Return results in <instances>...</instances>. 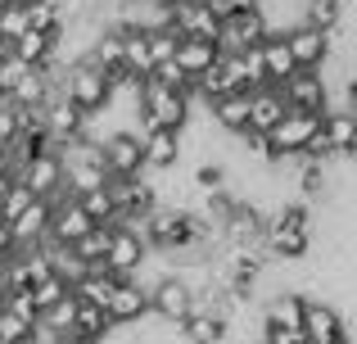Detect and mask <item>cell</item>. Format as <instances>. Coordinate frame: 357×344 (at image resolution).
Here are the masks:
<instances>
[{"label":"cell","instance_id":"cell-30","mask_svg":"<svg viewBox=\"0 0 357 344\" xmlns=\"http://www.w3.org/2000/svg\"><path fill=\"white\" fill-rule=\"evenodd\" d=\"M222 181H227V168H218V163H204L199 172H195V186H199L204 195H213V190H222Z\"/></svg>","mask_w":357,"mask_h":344},{"label":"cell","instance_id":"cell-24","mask_svg":"<svg viewBox=\"0 0 357 344\" xmlns=\"http://www.w3.org/2000/svg\"><path fill=\"white\" fill-rule=\"evenodd\" d=\"M109 331H114V327H109L105 313L91 308V304H77V313H73V336H77V340H91V344H100V340L109 336Z\"/></svg>","mask_w":357,"mask_h":344},{"label":"cell","instance_id":"cell-27","mask_svg":"<svg viewBox=\"0 0 357 344\" xmlns=\"http://www.w3.org/2000/svg\"><path fill=\"white\" fill-rule=\"evenodd\" d=\"M145 45H149V63H172V54H176V36L167 32V27H149L145 32Z\"/></svg>","mask_w":357,"mask_h":344},{"label":"cell","instance_id":"cell-16","mask_svg":"<svg viewBox=\"0 0 357 344\" xmlns=\"http://www.w3.org/2000/svg\"><path fill=\"white\" fill-rule=\"evenodd\" d=\"M321 141L331 145L335 159H353V145H357V123H353V109H331L321 118Z\"/></svg>","mask_w":357,"mask_h":344},{"label":"cell","instance_id":"cell-14","mask_svg":"<svg viewBox=\"0 0 357 344\" xmlns=\"http://www.w3.org/2000/svg\"><path fill=\"white\" fill-rule=\"evenodd\" d=\"M262 245H267V254L280 258V263H298V258H307V249H312V236L298 231V227L267 222V227H262Z\"/></svg>","mask_w":357,"mask_h":344},{"label":"cell","instance_id":"cell-13","mask_svg":"<svg viewBox=\"0 0 357 344\" xmlns=\"http://www.w3.org/2000/svg\"><path fill=\"white\" fill-rule=\"evenodd\" d=\"M105 317H109V327H114V331L136 327L140 317H149V290H140L136 281H118L114 299L105 304Z\"/></svg>","mask_w":357,"mask_h":344},{"label":"cell","instance_id":"cell-33","mask_svg":"<svg viewBox=\"0 0 357 344\" xmlns=\"http://www.w3.org/2000/svg\"><path fill=\"white\" fill-rule=\"evenodd\" d=\"M14 254H18V249H14V240H9V227L0 222V267H5V263H9Z\"/></svg>","mask_w":357,"mask_h":344},{"label":"cell","instance_id":"cell-34","mask_svg":"<svg viewBox=\"0 0 357 344\" xmlns=\"http://www.w3.org/2000/svg\"><path fill=\"white\" fill-rule=\"evenodd\" d=\"M23 5H63V0H23Z\"/></svg>","mask_w":357,"mask_h":344},{"label":"cell","instance_id":"cell-26","mask_svg":"<svg viewBox=\"0 0 357 344\" xmlns=\"http://www.w3.org/2000/svg\"><path fill=\"white\" fill-rule=\"evenodd\" d=\"M27 294H32V308H36V317H41L45 308H54L59 299H68V294H73V285L63 281L59 272H50V276H41V281H36Z\"/></svg>","mask_w":357,"mask_h":344},{"label":"cell","instance_id":"cell-8","mask_svg":"<svg viewBox=\"0 0 357 344\" xmlns=\"http://www.w3.org/2000/svg\"><path fill=\"white\" fill-rule=\"evenodd\" d=\"M340 36V32H335ZM335 36H326V32H312V27H289L285 32V45H289V59H294V68L298 73H326V63H331V54H335Z\"/></svg>","mask_w":357,"mask_h":344},{"label":"cell","instance_id":"cell-3","mask_svg":"<svg viewBox=\"0 0 357 344\" xmlns=\"http://www.w3.org/2000/svg\"><path fill=\"white\" fill-rule=\"evenodd\" d=\"M276 91L289 114H317V118L331 114V82H326V73H294Z\"/></svg>","mask_w":357,"mask_h":344},{"label":"cell","instance_id":"cell-35","mask_svg":"<svg viewBox=\"0 0 357 344\" xmlns=\"http://www.w3.org/2000/svg\"><path fill=\"white\" fill-rule=\"evenodd\" d=\"M9 5H14V0H0V14H5V9H9Z\"/></svg>","mask_w":357,"mask_h":344},{"label":"cell","instance_id":"cell-7","mask_svg":"<svg viewBox=\"0 0 357 344\" xmlns=\"http://www.w3.org/2000/svg\"><path fill=\"white\" fill-rule=\"evenodd\" d=\"M149 313H154V317H163V322H172V327H181V322L195 313L190 285H185L176 272H163L154 285H149Z\"/></svg>","mask_w":357,"mask_h":344},{"label":"cell","instance_id":"cell-18","mask_svg":"<svg viewBox=\"0 0 357 344\" xmlns=\"http://www.w3.org/2000/svg\"><path fill=\"white\" fill-rule=\"evenodd\" d=\"M181 340L185 344H227L231 340V322L218 317V313H208V308H195L190 317L181 322Z\"/></svg>","mask_w":357,"mask_h":344},{"label":"cell","instance_id":"cell-11","mask_svg":"<svg viewBox=\"0 0 357 344\" xmlns=\"http://www.w3.org/2000/svg\"><path fill=\"white\" fill-rule=\"evenodd\" d=\"M50 209H54L50 200H32L14 222H9L14 249H41L45 245V236H50Z\"/></svg>","mask_w":357,"mask_h":344},{"label":"cell","instance_id":"cell-6","mask_svg":"<svg viewBox=\"0 0 357 344\" xmlns=\"http://www.w3.org/2000/svg\"><path fill=\"white\" fill-rule=\"evenodd\" d=\"M100 163L114 181H127V177L145 172V150H140V136L136 132H109L100 141Z\"/></svg>","mask_w":357,"mask_h":344},{"label":"cell","instance_id":"cell-2","mask_svg":"<svg viewBox=\"0 0 357 344\" xmlns=\"http://www.w3.org/2000/svg\"><path fill=\"white\" fill-rule=\"evenodd\" d=\"M145 263H149V249H145V240H140V231L127 227V222H114V231H109V254H105V272H114L118 281H131Z\"/></svg>","mask_w":357,"mask_h":344},{"label":"cell","instance_id":"cell-29","mask_svg":"<svg viewBox=\"0 0 357 344\" xmlns=\"http://www.w3.org/2000/svg\"><path fill=\"white\" fill-rule=\"evenodd\" d=\"M27 204H32V195H27V186H5V195H0V222H5V227H9V222H14L18 218V213H23L27 209Z\"/></svg>","mask_w":357,"mask_h":344},{"label":"cell","instance_id":"cell-28","mask_svg":"<svg viewBox=\"0 0 357 344\" xmlns=\"http://www.w3.org/2000/svg\"><path fill=\"white\" fill-rule=\"evenodd\" d=\"M23 32H27V5H23V0H14V5L0 14V45L18 41Z\"/></svg>","mask_w":357,"mask_h":344},{"label":"cell","instance_id":"cell-12","mask_svg":"<svg viewBox=\"0 0 357 344\" xmlns=\"http://www.w3.org/2000/svg\"><path fill=\"white\" fill-rule=\"evenodd\" d=\"M285 100H280L276 87H253L249 91V136L244 141H267V132L285 118Z\"/></svg>","mask_w":357,"mask_h":344},{"label":"cell","instance_id":"cell-5","mask_svg":"<svg viewBox=\"0 0 357 344\" xmlns=\"http://www.w3.org/2000/svg\"><path fill=\"white\" fill-rule=\"evenodd\" d=\"M18 186H27V195L32 200H59V195H68L63 190V159H59V150H45V154H36V159H27V163H18Z\"/></svg>","mask_w":357,"mask_h":344},{"label":"cell","instance_id":"cell-25","mask_svg":"<svg viewBox=\"0 0 357 344\" xmlns=\"http://www.w3.org/2000/svg\"><path fill=\"white\" fill-rule=\"evenodd\" d=\"M73 200L82 204V213H86L96 227H114V222H118V209H114V200H109V186L86 190V195H73Z\"/></svg>","mask_w":357,"mask_h":344},{"label":"cell","instance_id":"cell-1","mask_svg":"<svg viewBox=\"0 0 357 344\" xmlns=\"http://www.w3.org/2000/svg\"><path fill=\"white\" fill-rule=\"evenodd\" d=\"M54 91H59V96L68 100V105L77 109L82 118L105 114V109L118 100V96H114V87H109V77H105V73H100L91 59H73L68 68L59 73V87H54Z\"/></svg>","mask_w":357,"mask_h":344},{"label":"cell","instance_id":"cell-15","mask_svg":"<svg viewBox=\"0 0 357 344\" xmlns=\"http://www.w3.org/2000/svg\"><path fill=\"white\" fill-rule=\"evenodd\" d=\"M136 136H140V150H145V168L167 172V168L181 163L185 145H181V136H176V132H136Z\"/></svg>","mask_w":357,"mask_h":344},{"label":"cell","instance_id":"cell-4","mask_svg":"<svg viewBox=\"0 0 357 344\" xmlns=\"http://www.w3.org/2000/svg\"><path fill=\"white\" fill-rule=\"evenodd\" d=\"M267 32H276V27L267 23V9H249V14L222 18L218 23V50L222 54H249Z\"/></svg>","mask_w":357,"mask_h":344},{"label":"cell","instance_id":"cell-32","mask_svg":"<svg viewBox=\"0 0 357 344\" xmlns=\"http://www.w3.org/2000/svg\"><path fill=\"white\" fill-rule=\"evenodd\" d=\"M14 136H18V114L5 105V100H0V150H9V145H14Z\"/></svg>","mask_w":357,"mask_h":344},{"label":"cell","instance_id":"cell-19","mask_svg":"<svg viewBox=\"0 0 357 344\" xmlns=\"http://www.w3.org/2000/svg\"><path fill=\"white\" fill-rule=\"evenodd\" d=\"M298 322H303V294H271L267 308H262V327L267 331H298Z\"/></svg>","mask_w":357,"mask_h":344},{"label":"cell","instance_id":"cell-17","mask_svg":"<svg viewBox=\"0 0 357 344\" xmlns=\"http://www.w3.org/2000/svg\"><path fill=\"white\" fill-rule=\"evenodd\" d=\"M218 41H195V36H181V41H176V54H172V63L176 68L185 73V77H195L199 82L204 73L213 68V63H218Z\"/></svg>","mask_w":357,"mask_h":344},{"label":"cell","instance_id":"cell-20","mask_svg":"<svg viewBox=\"0 0 357 344\" xmlns=\"http://www.w3.org/2000/svg\"><path fill=\"white\" fill-rule=\"evenodd\" d=\"M208 118H213V127H222V132H231V136H249V96H222V100H213Z\"/></svg>","mask_w":357,"mask_h":344},{"label":"cell","instance_id":"cell-31","mask_svg":"<svg viewBox=\"0 0 357 344\" xmlns=\"http://www.w3.org/2000/svg\"><path fill=\"white\" fill-rule=\"evenodd\" d=\"M326 168H317V163H303V172H298V186H303V195H321L326 190Z\"/></svg>","mask_w":357,"mask_h":344},{"label":"cell","instance_id":"cell-22","mask_svg":"<svg viewBox=\"0 0 357 344\" xmlns=\"http://www.w3.org/2000/svg\"><path fill=\"white\" fill-rule=\"evenodd\" d=\"M109 231L114 227H91L77 245L68 249V258L77 263V272H100L105 267V254H109Z\"/></svg>","mask_w":357,"mask_h":344},{"label":"cell","instance_id":"cell-10","mask_svg":"<svg viewBox=\"0 0 357 344\" xmlns=\"http://www.w3.org/2000/svg\"><path fill=\"white\" fill-rule=\"evenodd\" d=\"M253 63H258V82L262 87H280V82L294 77V59H289V45L285 32H267L258 45H253Z\"/></svg>","mask_w":357,"mask_h":344},{"label":"cell","instance_id":"cell-9","mask_svg":"<svg viewBox=\"0 0 357 344\" xmlns=\"http://www.w3.org/2000/svg\"><path fill=\"white\" fill-rule=\"evenodd\" d=\"M307 344H349V327H344L340 308L326 299H303V322H298Z\"/></svg>","mask_w":357,"mask_h":344},{"label":"cell","instance_id":"cell-23","mask_svg":"<svg viewBox=\"0 0 357 344\" xmlns=\"http://www.w3.org/2000/svg\"><path fill=\"white\" fill-rule=\"evenodd\" d=\"M344 23V0H303V27L335 36Z\"/></svg>","mask_w":357,"mask_h":344},{"label":"cell","instance_id":"cell-21","mask_svg":"<svg viewBox=\"0 0 357 344\" xmlns=\"http://www.w3.org/2000/svg\"><path fill=\"white\" fill-rule=\"evenodd\" d=\"M114 290H118V276L105 272V267H100V272H82L77 281H73V299L91 304V308H100V313H105L109 299H114Z\"/></svg>","mask_w":357,"mask_h":344}]
</instances>
